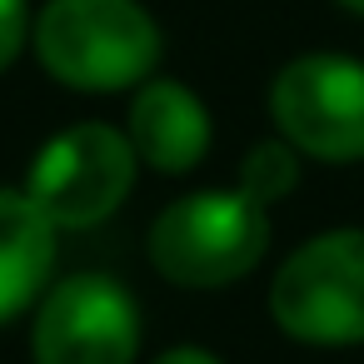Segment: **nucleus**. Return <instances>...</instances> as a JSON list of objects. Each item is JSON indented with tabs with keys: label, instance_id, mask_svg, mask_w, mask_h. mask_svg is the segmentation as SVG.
Listing matches in <instances>:
<instances>
[{
	"label": "nucleus",
	"instance_id": "nucleus-12",
	"mask_svg": "<svg viewBox=\"0 0 364 364\" xmlns=\"http://www.w3.org/2000/svg\"><path fill=\"white\" fill-rule=\"evenodd\" d=\"M339 6H344L349 16H364V0H339Z\"/></svg>",
	"mask_w": 364,
	"mask_h": 364
},
{
	"label": "nucleus",
	"instance_id": "nucleus-4",
	"mask_svg": "<svg viewBox=\"0 0 364 364\" xmlns=\"http://www.w3.org/2000/svg\"><path fill=\"white\" fill-rule=\"evenodd\" d=\"M135 145L115 125H70L31 165L26 200L55 230H85L120 210L135 185Z\"/></svg>",
	"mask_w": 364,
	"mask_h": 364
},
{
	"label": "nucleus",
	"instance_id": "nucleus-9",
	"mask_svg": "<svg viewBox=\"0 0 364 364\" xmlns=\"http://www.w3.org/2000/svg\"><path fill=\"white\" fill-rule=\"evenodd\" d=\"M294 185H299V150L289 140H259L240 165V190L264 210L284 200Z\"/></svg>",
	"mask_w": 364,
	"mask_h": 364
},
{
	"label": "nucleus",
	"instance_id": "nucleus-8",
	"mask_svg": "<svg viewBox=\"0 0 364 364\" xmlns=\"http://www.w3.org/2000/svg\"><path fill=\"white\" fill-rule=\"evenodd\" d=\"M55 264V225L26 200V190H0V324L41 299Z\"/></svg>",
	"mask_w": 364,
	"mask_h": 364
},
{
	"label": "nucleus",
	"instance_id": "nucleus-11",
	"mask_svg": "<svg viewBox=\"0 0 364 364\" xmlns=\"http://www.w3.org/2000/svg\"><path fill=\"white\" fill-rule=\"evenodd\" d=\"M155 364H220L210 349H200V344H175V349H165Z\"/></svg>",
	"mask_w": 364,
	"mask_h": 364
},
{
	"label": "nucleus",
	"instance_id": "nucleus-5",
	"mask_svg": "<svg viewBox=\"0 0 364 364\" xmlns=\"http://www.w3.org/2000/svg\"><path fill=\"white\" fill-rule=\"evenodd\" d=\"M269 120L299 155L364 160V65L349 55H299L269 85Z\"/></svg>",
	"mask_w": 364,
	"mask_h": 364
},
{
	"label": "nucleus",
	"instance_id": "nucleus-1",
	"mask_svg": "<svg viewBox=\"0 0 364 364\" xmlns=\"http://www.w3.org/2000/svg\"><path fill=\"white\" fill-rule=\"evenodd\" d=\"M165 36L140 0H46L36 21L41 65L85 95L145 85L160 65Z\"/></svg>",
	"mask_w": 364,
	"mask_h": 364
},
{
	"label": "nucleus",
	"instance_id": "nucleus-3",
	"mask_svg": "<svg viewBox=\"0 0 364 364\" xmlns=\"http://www.w3.org/2000/svg\"><path fill=\"white\" fill-rule=\"evenodd\" d=\"M269 314L299 344H364V230L304 240L269 284Z\"/></svg>",
	"mask_w": 364,
	"mask_h": 364
},
{
	"label": "nucleus",
	"instance_id": "nucleus-7",
	"mask_svg": "<svg viewBox=\"0 0 364 364\" xmlns=\"http://www.w3.org/2000/svg\"><path fill=\"white\" fill-rule=\"evenodd\" d=\"M125 135L135 145V160H145L160 175H185L210 150V110L180 80H155L150 75L135 90Z\"/></svg>",
	"mask_w": 364,
	"mask_h": 364
},
{
	"label": "nucleus",
	"instance_id": "nucleus-6",
	"mask_svg": "<svg viewBox=\"0 0 364 364\" xmlns=\"http://www.w3.org/2000/svg\"><path fill=\"white\" fill-rule=\"evenodd\" d=\"M140 314L110 274H70L46 289L31 324L36 364H135Z\"/></svg>",
	"mask_w": 364,
	"mask_h": 364
},
{
	"label": "nucleus",
	"instance_id": "nucleus-10",
	"mask_svg": "<svg viewBox=\"0 0 364 364\" xmlns=\"http://www.w3.org/2000/svg\"><path fill=\"white\" fill-rule=\"evenodd\" d=\"M26 26H31V21H26V0H0V70L21 55Z\"/></svg>",
	"mask_w": 364,
	"mask_h": 364
},
{
	"label": "nucleus",
	"instance_id": "nucleus-2",
	"mask_svg": "<svg viewBox=\"0 0 364 364\" xmlns=\"http://www.w3.org/2000/svg\"><path fill=\"white\" fill-rule=\"evenodd\" d=\"M269 245V215L245 190H200L165 205L150 225V264L180 289L245 279Z\"/></svg>",
	"mask_w": 364,
	"mask_h": 364
}]
</instances>
